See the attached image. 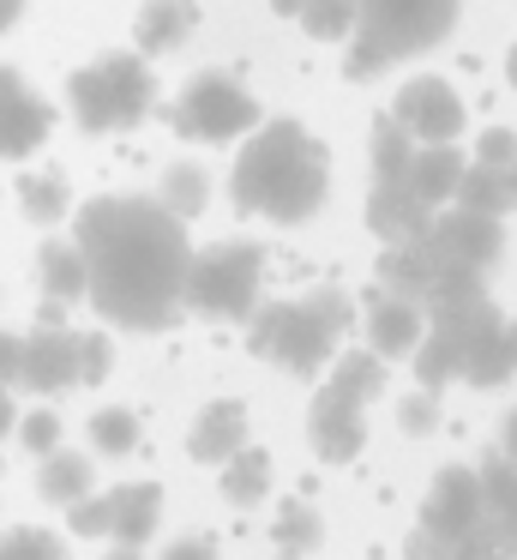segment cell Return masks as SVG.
Masks as SVG:
<instances>
[{"label":"cell","instance_id":"6da1fadb","mask_svg":"<svg viewBox=\"0 0 517 560\" xmlns=\"http://www.w3.org/2000/svg\"><path fill=\"white\" fill-rule=\"evenodd\" d=\"M72 247L84 259V295L120 331H168L180 319L187 278V223H175L144 194H96L72 218Z\"/></svg>","mask_w":517,"mask_h":560},{"label":"cell","instance_id":"7a4b0ae2","mask_svg":"<svg viewBox=\"0 0 517 560\" xmlns=\"http://www.w3.org/2000/svg\"><path fill=\"white\" fill-rule=\"evenodd\" d=\"M325 187H331V151L307 133L301 121L277 115L259 121L240 139L235 175H228V199L247 218H271V223H307L325 206Z\"/></svg>","mask_w":517,"mask_h":560},{"label":"cell","instance_id":"3957f363","mask_svg":"<svg viewBox=\"0 0 517 560\" xmlns=\"http://www.w3.org/2000/svg\"><path fill=\"white\" fill-rule=\"evenodd\" d=\"M349 326H355V302L337 283H325V290H307L295 302H259L247 314V343L271 368L313 380V374H325V362H331L337 338Z\"/></svg>","mask_w":517,"mask_h":560},{"label":"cell","instance_id":"277c9868","mask_svg":"<svg viewBox=\"0 0 517 560\" xmlns=\"http://www.w3.org/2000/svg\"><path fill=\"white\" fill-rule=\"evenodd\" d=\"M463 0H355V31H349L343 73L379 79L385 67L415 61L451 37Z\"/></svg>","mask_w":517,"mask_h":560},{"label":"cell","instance_id":"5b68a950","mask_svg":"<svg viewBox=\"0 0 517 560\" xmlns=\"http://www.w3.org/2000/svg\"><path fill=\"white\" fill-rule=\"evenodd\" d=\"M385 392V362L373 350L337 355V368L325 374V386L313 392L307 410V440L325 464H349L367 446V404Z\"/></svg>","mask_w":517,"mask_h":560},{"label":"cell","instance_id":"8992f818","mask_svg":"<svg viewBox=\"0 0 517 560\" xmlns=\"http://www.w3.org/2000/svg\"><path fill=\"white\" fill-rule=\"evenodd\" d=\"M67 103L84 133H127L151 115L156 79L144 67V55H103V61L79 67L67 79Z\"/></svg>","mask_w":517,"mask_h":560},{"label":"cell","instance_id":"52a82bcc","mask_svg":"<svg viewBox=\"0 0 517 560\" xmlns=\"http://www.w3.org/2000/svg\"><path fill=\"white\" fill-rule=\"evenodd\" d=\"M259 283H265L259 242H211L187 259L180 307H192L204 319H247L259 307Z\"/></svg>","mask_w":517,"mask_h":560},{"label":"cell","instance_id":"ba28073f","mask_svg":"<svg viewBox=\"0 0 517 560\" xmlns=\"http://www.w3.org/2000/svg\"><path fill=\"white\" fill-rule=\"evenodd\" d=\"M259 97H252L240 79L228 73H192L180 85V97L168 103V127L192 145H228V139H247L259 127Z\"/></svg>","mask_w":517,"mask_h":560},{"label":"cell","instance_id":"9c48e42d","mask_svg":"<svg viewBox=\"0 0 517 560\" xmlns=\"http://www.w3.org/2000/svg\"><path fill=\"white\" fill-rule=\"evenodd\" d=\"M427 242L445 271H481L487 278L505 259V223L481 218V211H463V206H439L427 223Z\"/></svg>","mask_w":517,"mask_h":560},{"label":"cell","instance_id":"30bf717a","mask_svg":"<svg viewBox=\"0 0 517 560\" xmlns=\"http://www.w3.org/2000/svg\"><path fill=\"white\" fill-rule=\"evenodd\" d=\"M391 121L403 127L415 145H457V133H463V97H457L439 73H421L397 91Z\"/></svg>","mask_w":517,"mask_h":560},{"label":"cell","instance_id":"8fae6325","mask_svg":"<svg viewBox=\"0 0 517 560\" xmlns=\"http://www.w3.org/2000/svg\"><path fill=\"white\" fill-rule=\"evenodd\" d=\"M48 127H55L48 103L24 85L19 67H0V163H24L31 151H43Z\"/></svg>","mask_w":517,"mask_h":560},{"label":"cell","instance_id":"7c38bea8","mask_svg":"<svg viewBox=\"0 0 517 560\" xmlns=\"http://www.w3.org/2000/svg\"><path fill=\"white\" fill-rule=\"evenodd\" d=\"M475 518H481L475 470H469V464H445L427 482V494H421V530L445 536V542H463V536L475 530Z\"/></svg>","mask_w":517,"mask_h":560},{"label":"cell","instance_id":"4fadbf2b","mask_svg":"<svg viewBox=\"0 0 517 560\" xmlns=\"http://www.w3.org/2000/svg\"><path fill=\"white\" fill-rule=\"evenodd\" d=\"M79 386V331L67 326H36L24 338V380L19 392H36V398H60V392Z\"/></svg>","mask_w":517,"mask_h":560},{"label":"cell","instance_id":"5bb4252c","mask_svg":"<svg viewBox=\"0 0 517 560\" xmlns=\"http://www.w3.org/2000/svg\"><path fill=\"white\" fill-rule=\"evenodd\" d=\"M475 482H481V518L475 536H487L505 560H517V464H505L500 452L475 464Z\"/></svg>","mask_w":517,"mask_h":560},{"label":"cell","instance_id":"9a60e30c","mask_svg":"<svg viewBox=\"0 0 517 560\" xmlns=\"http://www.w3.org/2000/svg\"><path fill=\"white\" fill-rule=\"evenodd\" d=\"M427 223H433V206H421V199L409 194V182H373V194H367V230L379 235L385 247L427 235Z\"/></svg>","mask_w":517,"mask_h":560},{"label":"cell","instance_id":"2e32d148","mask_svg":"<svg viewBox=\"0 0 517 560\" xmlns=\"http://www.w3.org/2000/svg\"><path fill=\"white\" fill-rule=\"evenodd\" d=\"M439 254H433V242L427 235H415V242H397V247H385L379 254V290L385 295H397V302H427V290H433V278H439Z\"/></svg>","mask_w":517,"mask_h":560},{"label":"cell","instance_id":"e0dca14e","mask_svg":"<svg viewBox=\"0 0 517 560\" xmlns=\"http://www.w3.org/2000/svg\"><path fill=\"white\" fill-rule=\"evenodd\" d=\"M108 542L120 548H144L156 530V518H163V488L156 482H120L108 488Z\"/></svg>","mask_w":517,"mask_h":560},{"label":"cell","instance_id":"ac0fdd59","mask_svg":"<svg viewBox=\"0 0 517 560\" xmlns=\"http://www.w3.org/2000/svg\"><path fill=\"white\" fill-rule=\"evenodd\" d=\"M421 331H427V319H421V307L415 302H397V295H385V290H373V302H367V350L373 355H409L421 343Z\"/></svg>","mask_w":517,"mask_h":560},{"label":"cell","instance_id":"d6986e66","mask_svg":"<svg viewBox=\"0 0 517 560\" xmlns=\"http://www.w3.org/2000/svg\"><path fill=\"white\" fill-rule=\"evenodd\" d=\"M240 446H247V404H235V398L204 404L199 422H192V434H187L192 458H199V464H223V458H235Z\"/></svg>","mask_w":517,"mask_h":560},{"label":"cell","instance_id":"ffe728a7","mask_svg":"<svg viewBox=\"0 0 517 560\" xmlns=\"http://www.w3.org/2000/svg\"><path fill=\"white\" fill-rule=\"evenodd\" d=\"M192 25H199L192 0H144L139 19H132V43H139L132 55H175L192 37Z\"/></svg>","mask_w":517,"mask_h":560},{"label":"cell","instance_id":"44dd1931","mask_svg":"<svg viewBox=\"0 0 517 560\" xmlns=\"http://www.w3.org/2000/svg\"><path fill=\"white\" fill-rule=\"evenodd\" d=\"M451 206L505 223V211H517V163H469L457 194H451Z\"/></svg>","mask_w":517,"mask_h":560},{"label":"cell","instance_id":"7402d4cb","mask_svg":"<svg viewBox=\"0 0 517 560\" xmlns=\"http://www.w3.org/2000/svg\"><path fill=\"white\" fill-rule=\"evenodd\" d=\"M463 170H469V158L457 145H415V158H409V194L439 211V206H451Z\"/></svg>","mask_w":517,"mask_h":560},{"label":"cell","instance_id":"603a6c76","mask_svg":"<svg viewBox=\"0 0 517 560\" xmlns=\"http://www.w3.org/2000/svg\"><path fill=\"white\" fill-rule=\"evenodd\" d=\"M91 482H96V470H91L84 452L55 446L48 458H36V494H43L48 506H72V500H84V494H91Z\"/></svg>","mask_w":517,"mask_h":560},{"label":"cell","instance_id":"cb8c5ba5","mask_svg":"<svg viewBox=\"0 0 517 560\" xmlns=\"http://www.w3.org/2000/svg\"><path fill=\"white\" fill-rule=\"evenodd\" d=\"M151 199H156V206H163L175 223H192L204 206H211V175H204L199 163H168Z\"/></svg>","mask_w":517,"mask_h":560},{"label":"cell","instance_id":"d4e9b609","mask_svg":"<svg viewBox=\"0 0 517 560\" xmlns=\"http://www.w3.org/2000/svg\"><path fill=\"white\" fill-rule=\"evenodd\" d=\"M36 278H43V295L55 307L84 302V259L72 242H43L36 247Z\"/></svg>","mask_w":517,"mask_h":560},{"label":"cell","instance_id":"484cf974","mask_svg":"<svg viewBox=\"0 0 517 560\" xmlns=\"http://www.w3.org/2000/svg\"><path fill=\"white\" fill-rule=\"evenodd\" d=\"M271 494V452L240 446L235 458H223V500L228 506H259Z\"/></svg>","mask_w":517,"mask_h":560},{"label":"cell","instance_id":"4316f807","mask_svg":"<svg viewBox=\"0 0 517 560\" xmlns=\"http://www.w3.org/2000/svg\"><path fill=\"white\" fill-rule=\"evenodd\" d=\"M512 374H517V326L505 319V326H500V338H493V343H481V350L463 362V386L493 392V386H505Z\"/></svg>","mask_w":517,"mask_h":560},{"label":"cell","instance_id":"83f0119b","mask_svg":"<svg viewBox=\"0 0 517 560\" xmlns=\"http://www.w3.org/2000/svg\"><path fill=\"white\" fill-rule=\"evenodd\" d=\"M271 542H277V560H307L313 548L325 542V518L307 506V500H289V506L277 512V530H271Z\"/></svg>","mask_w":517,"mask_h":560},{"label":"cell","instance_id":"f1b7e54d","mask_svg":"<svg viewBox=\"0 0 517 560\" xmlns=\"http://www.w3.org/2000/svg\"><path fill=\"white\" fill-rule=\"evenodd\" d=\"M367 158H373V182H409L415 139H409L391 115H379V121H373V133H367Z\"/></svg>","mask_w":517,"mask_h":560},{"label":"cell","instance_id":"f546056e","mask_svg":"<svg viewBox=\"0 0 517 560\" xmlns=\"http://www.w3.org/2000/svg\"><path fill=\"white\" fill-rule=\"evenodd\" d=\"M19 206H24V218L31 223H60L67 218V206H72V194H67V175L60 170H43V175H24L19 182Z\"/></svg>","mask_w":517,"mask_h":560},{"label":"cell","instance_id":"4dcf8cb0","mask_svg":"<svg viewBox=\"0 0 517 560\" xmlns=\"http://www.w3.org/2000/svg\"><path fill=\"white\" fill-rule=\"evenodd\" d=\"M415 380H421V392H445L457 374H463V355H457V343L451 338H439V331H421V343L415 350Z\"/></svg>","mask_w":517,"mask_h":560},{"label":"cell","instance_id":"1f68e13d","mask_svg":"<svg viewBox=\"0 0 517 560\" xmlns=\"http://www.w3.org/2000/svg\"><path fill=\"white\" fill-rule=\"evenodd\" d=\"M91 446L103 452V458H132L139 452V416L132 410H96L91 416Z\"/></svg>","mask_w":517,"mask_h":560},{"label":"cell","instance_id":"d6a6232c","mask_svg":"<svg viewBox=\"0 0 517 560\" xmlns=\"http://www.w3.org/2000/svg\"><path fill=\"white\" fill-rule=\"evenodd\" d=\"M295 19L313 43H349V31H355V0H307Z\"/></svg>","mask_w":517,"mask_h":560},{"label":"cell","instance_id":"836d02e7","mask_svg":"<svg viewBox=\"0 0 517 560\" xmlns=\"http://www.w3.org/2000/svg\"><path fill=\"white\" fill-rule=\"evenodd\" d=\"M0 560H72V555L43 524H12V530H0Z\"/></svg>","mask_w":517,"mask_h":560},{"label":"cell","instance_id":"e575fe53","mask_svg":"<svg viewBox=\"0 0 517 560\" xmlns=\"http://www.w3.org/2000/svg\"><path fill=\"white\" fill-rule=\"evenodd\" d=\"M115 374V343L103 331H79V386H103Z\"/></svg>","mask_w":517,"mask_h":560},{"label":"cell","instance_id":"d590c367","mask_svg":"<svg viewBox=\"0 0 517 560\" xmlns=\"http://www.w3.org/2000/svg\"><path fill=\"white\" fill-rule=\"evenodd\" d=\"M19 440H24V452H31V458H48V452L60 446V416L55 410L19 416Z\"/></svg>","mask_w":517,"mask_h":560},{"label":"cell","instance_id":"8d00e7d4","mask_svg":"<svg viewBox=\"0 0 517 560\" xmlns=\"http://www.w3.org/2000/svg\"><path fill=\"white\" fill-rule=\"evenodd\" d=\"M397 428H403V434H433V428H439V392H409V398L397 404Z\"/></svg>","mask_w":517,"mask_h":560},{"label":"cell","instance_id":"74e56055","mask_svg":"<svg viewBox=\"0 0 517 560\" xmlns=\"http://www.w3.org/2000/svg\"><path fill=\"white\" fill-rule=\"evenodd\" d=\"M67 524H72V536H108V500H103V494L72 500V506H67Z\"/></svg>","mask_w":517,"mask_h":560},{"label":"cell","instance_id":"f35d334b","mask_svg":"<svg viewBox=\"0 0 517 560\" xmlns=\"http://www.w3.org/2000/svg\"><path fill=\"white\" fill-rule=\"evenodd\" d=\"M469 163H517V133H512V127H487Z\"/></svg>","mask_w":517,"mask_h":560},{"label":"cell","instance_id":"ab89813d","mask_svg":"<svg viewBox=\"0 0 517 560\" xmlns=\"http://www.w3.org/2000/svg\"><path fill=\"white\" fill-rule=\"evenodd\" d=\"M19 380H24V338L0 331V392H19Z\"/></svg>","mask_w":517,"mask_h":560},{"label":"cell","instance_id":"60d3db41","mask_svg":"<svg viewBox=\"0 0 517 560\" xmlns=\"http://www.w3.org/2000/svg\"><path fill=\"white\" fill-rule=\"evenodd\" d=\"M403 560H451V542L415 524V530H409V542H403Z\"/></svg>","mask_w":517,"mask_h":560},{"label":"cell","instance_id":"b9f144b4","mask_svg":"<svg viewBox=\"0 0 517 560\" xmlns=\"http://www.w3.org/2000/svg\"><path fill=\"white\" fill-rule=\"evenodd\" d=\"M156 560H216V542L211 536H180V542H168Z\"/></svg>","mask_w":517,"mask_h":560},{"label":"cell","instance_id":"7bdbcfd3","mask_svg":"<svg viewBox=\"0 0 517 560\" xmlns=\"http://www.w3.org/2000/svg\"><path fill=\"white\" fill-rule=\"evenodd\" d=\"M451 560H505V555L487 542V536H475V530H469L463 542H451Z\"/></svg>","mask_w":517,"mask_h":560},{"label":"cell","instance_id":"ee69618b","mask_svg":"<svg viewBox=\"0 0 517 560\" xmlns=\"http://www.w3.org/2000/svg\"><path fill=\"white\" fill-rule=\"evenodd\" d=\"M500 458H505V464H517V410L505 416V428H500Z\"/></svg>","mask_w":517,"mask_h":560},{"label":"cell","instance_id":"f6af8a7d","mask_svg":"<svg viewBox=\"0 0 517 560\" xmlns=\"http://www.w3.org/2000/svg\"><path fill=\"white\" fill-rule=\"evenodd\" d=\"M12 428H19V410H12V392H0V440H7Z\"/></svg>","mask_w":517,"mask_h":560},{"label":"cell","instance_id":"bcb514c9","mask_svg":"<svg viewBox=\"0 0 517 560\" xmlns=\"http://www.w3.org/2000/svg\"><path fill=\"white\" fill-rule=\"evenodd\" d=\"M19 13H24V0H0V37H7L12 25H19Z\"/></svg>","mask_w":517,"mask_h":560},{"label":"cell","instance_id":"7dc6e473","mask_svg":"<svg viewBox=\"0 0 517 560\" xmlns=\"http://www.w3.org/2000/svg\"><path fill=\"white\" fill-rule=\"evenodd\" d=\"M301 7H307V0H271V13H283V19H295Z\"/></svg>","mask_w":517,"mask_h":560},{"label":"cell","instance_id":"c3c4849f","mask_svg":"<svg viewBox=\"0 0 517 560\" xmlns=\"http://www.w3.org/2000/svg\"><path fill=\"white\" fill-rule=\"evenodd\" d=\"M103 560H144V555H139V548H120V542H108V555H103Z\"/></svg>","mask_w":517,"mask_h":560},{"label":"cell","instance_id":"681fc988","mask_svg":"<svg viewBox=\"0 0 517 560\" xmlns=\"http://www.w3.org/2000/svg\"><path fill=\"white\" fill-rule=\"evenodd\" d=\"M505 79H512V91H517V49L505 55Z\"/></svg>","mask_w":517,"mask_h":560}]
</instances>
